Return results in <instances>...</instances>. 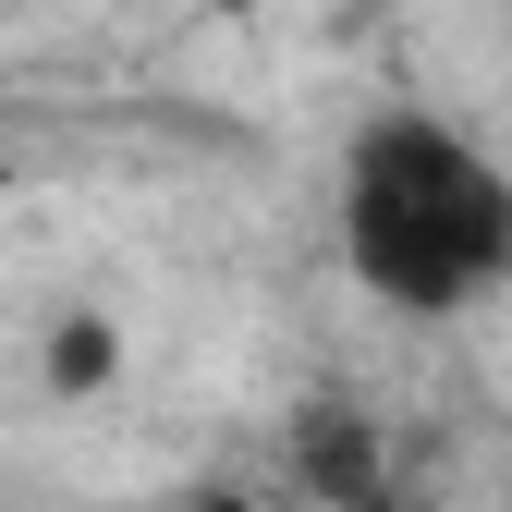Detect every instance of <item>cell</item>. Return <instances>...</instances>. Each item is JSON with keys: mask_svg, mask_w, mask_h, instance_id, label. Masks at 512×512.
Listing matches in <instances>:
<instances>
[{"mask_svg": "<svg viewBox=\"0 0 512 512\" xmlns=\"http://www.w3.org/2000/svg\"><path fill=\"white\" fill-rule=\"evenodd\" d=\"M183 512H269V500H244V488H196Z\"/></svg>", "mask_w": 512, "mask_h": 512, "instance_id": "3957f363", "label": "cell"}, {"mask_svg": "<svg viewBox=\"0 0 512 512\" xmlns=\"http://www.w3.org/2000/svg\"><path fill=\"white\" fill-rule=\"evenodd\" d=\"M110 317H61V330H49V391H98V378H110Z\"/></svg>", "mask_w": 512, "mask_h": 512, "instance_id": "7a4b0ae2", "label": "cell"}, {"mask_svg": "<svg viewBox=\"0 0 512 512\" xmlns=\"http://www.w3.org/2000/svg\"><path fill=\"white\" fill-rule=\"evenodd\" d=\"M330 232H342V269L366 305L415 317H476L512 293V159L452 110H366L342 135V171H330Z\"/></svg>", "mask_w": 512, "mask_h": 512, "instance_id": "6da1fadb", "label": "cell"}]
</instances>
